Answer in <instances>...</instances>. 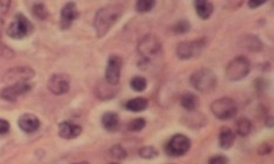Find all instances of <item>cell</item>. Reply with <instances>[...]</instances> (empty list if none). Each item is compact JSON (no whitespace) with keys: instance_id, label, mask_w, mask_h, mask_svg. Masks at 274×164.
<instances>
[{"instance_id":"obj_18","label":"cell","mask_w":274,"mask_h":164,"mask_svg":"<svg viewBox=\"0 0 274 164\" xmlns=\"http://www.w3.org/2000/svg\"><path fill=\"white\" fill-rule=\"evenodd\" d=\"M118 93V89H115V86L109 85L105 81H101L96 87V95L100 98V100H111Z\"/></svg>"},{"instance_id":"obj_19","label":"cell","mask_w":274,"mask_h":164,"mask_svg":"<svg viewBox=\"0 0 274 164\" xmlns=\"http://www.w3.org/2000/svg\"><path fill=\"white\" fill-rule=\"evenodd\" d=\"M101 125L107 131H115L119 129L120 118L114 112H106L101 118Z\"/></svg>"},{"instance_id":"obj_16","label":"cell","mask_w":274,"mask_h":164,"mask_svg":"<svg viewBox=\"0 0 274 164\" xmlns=\"http://www.w3.org/2000/svg\"><path fill=\"white\" fill-rule=\"evenodd\" d=\"M237 135L229 127H221L220 131H219V147L224 150H228L233 147L236 142Z\"/></svg>"},{"instance_id":"obj_21","label":"cell","mask_w":274,"mask_h":164,"mask_svg":"<svg viewBox=\"0 0 274 164\" xmlns=\"http://www.w3.org/2000/svg\"><path fill=\"white\" fill-rule=\"evenodd\" d=\"M241 45L244 46V48H246L251 52H260L264 48V45H262L261 40L258 38L257 35L253 34H247L243 38V41H241Z\"/></svg>"},{"instance_id":"obj_28","label":"cell","mask_w":274,"mask_h":164,"mask_svg":"<svg viewBox=\"0 0 274 164\" xmlns=\"http://www.w3.org/2000/svg\"><path fill=\"white\" fill-rule=\"evenodd\" d=\"M154 0H139L136 3V11L138 13H148L154 9Z\"/></svg>"},{"instance_id":"obj_38","label":"cell","mask_w":274,"mask_h":164,"mask_svg":"<svg viewBox=\"0 0 274 164\" xmlns=\"http://www.w3.org/2000/svg\"><path fill=\"white\" fill-rule=\"evenodd\" d=\"M3 26H4V21L2 18H0V35H2V31H3Z\"/></svg>"},{"instance_id":"obj_10","label":"cell","mask_w":274,"mask_h":164,"mask_svg":"<svg viewBox=\"0 0 274 164\" xmlns=\"http://www.w3.org/2000/svg\"><path fill=\"white\" fill-rule=\"evenodd\" d=\"M124 66V60L119 56H111L107 60L105 69V81L112 86H116L120 81L122 69Z\"/></svg>"},{"instance_id":"obj_33","label":"cell","mask_w":274,"mask_h":164,"mask_svg":"<svg viewBox=\"0 0 274 164\" xmlns=\"http://www.w3.org/2000/svg\"><path fill=\"white\" fill-rule=\"evenodd\" d=\"M272 152V145L268 143V142H265V143H261L258 148V154L260 156H266Z\"/></svg>"},{"instance_id":"obj_5","label":"cell","mask_w":274,"mask_h":164,"mask_svg":"<svg viewBox=\"0 0 274 164\" xmlns=\"http://www.w3.org/2000/svg\"><path fill=\"white\" fill-rule=\"evenodd\" d=\"M250 60L245 56H239L236 57L232 61H229L227 67H226V78L232 82L241 81L250 74Z\"/></svg>"},{"instance_id":"obj_34","label":"cell","mask_w":274,"mask_h":164,"mask_svg":"<svg viewBox=\"0 0 274 164\" xmlns=\"http://www.w3.org/2000/svg\"><path fill=\"white\" fill-rule=\"evenodd\" d=\"M10 123L6 120L0 119V135H6L10 131Z\"/></svg>"},{"instance_id":"obj_7","label":"cell","mask_w":274,"mask_h":164,"mask_svg":"<svg viewBox=\"0 0 274 164\" xmlns=\"http://www.w3.org/2000/svg\"><path fill=\"white\" fill-rule=\"evenodd\" d=\"M192 147V142L184 134H175L165 145V152L171 157H181L187 154Z\"/></svg>"},{"instance_id":"obj_20","label":"cell","mask_w":274,"mask_h":164,"mask_svg":"<svg viewBox=\"0 0 274 164\" xmlns=\"http://www.w3.org/2000/svg\"><path fill=\"white\" fill-rule=\"evenodd\" d=\"M199 97L191 92L182 94L180 96V105L186 112H195L199 107Z\"/></svg>"},{"instance_id":"obj_13","label":"cell","mask_w":274,"mask_h":164,"mask_svg":"<svg viewBox=\"0 0 274 164\" xmlns=\"http://www.w3.org/2000/svg\"><path fill=\"white\" fill-rule=\"evenodd\" d=\"M79 12L76 9L75 3L68 2L65 4V6L60 11V28L61 30H67L71 27L73 21L78 19Z\"/></svg>"},{"instance_id":"obj_1","label":"cell","mask_w":274,"mask_h":164,"mask_svg":"<svg viewBox=\"0 0 274 164\" xmlns=\"http://www.w3.org/2000/svg\"><path fill=\"white\" fill-rule=\"evenodd\" d=\"M137 50L139 57H140V61H139L138 66L141 69H147L148 66L152 64V61L163 52V43L158 36L147 34L142 36L138 41Z\"/></svg>"},{"instance_id":"obj_17","label":"cell","mask_w":274,"mask_h":164,"mask_svg":"<svg viewBox=\"0 0 274 164\" xmlns=\"http://www.w3.org/2000/svg\"><path fill=\"white\" fill-rule=\"evenodd\" d=\"M194 9L200 19L208 20L212 17L214 12V5L213 3L207 2V0H195L194 2Z\"/></svg>"},{"instance_id":"obj_27","label":"cell","mask_w":274,"mask_h":164,"mask_svg":"<svg viewBox=\"0 0 274 164\" xmlns=\"http://www.w3.org/2000/svg\"><path fill=\"white\" fill-rule=\"evenodd\" d=\"M139 156L145 159H154L159 156V151L153 145H145L139 149Z\"/></svg>"},{"instance_id":"obj_14","label":"cell","mask_w":274,"mask_h":164,"mask_svg":"<svg viewBox=\"0 0 274 164\" xmlns=\"http://www.w3.org/2000/svg\"><path fill=\"white\" fill-rule=\"evenodd\" d=\"M82 131V127L72 121H63L58 127V134L64 140H73V138L79 137Z\"/></svg>"},{"instance_id":"obj_3","label":"cell","mask_w":274,"mask_h":164,"mask_svg":"<svg viewBox=\"0 0 274 164\" xmlns=\"http://www.w3.org/2000/svg\"><path fill=\"white\" fill-rule=\"evenodd\" d=\"M189 83L200 93H211L218 85V78L210 68H199L189 76Z\"/></svg>"},{"instance_id":"obj_4","label":"cell","mask_w":274,"mask_h":164,"mask_svg":"<svg viewBox=\"0 0 274 164\" xmlns=\"http://www.w3.org/2000/svg\"><path fill=\"white\" fill-rule=\"evenodd\" d=\"M211 112L220 121H228L238 114V104L231 97H220L212 102Z\"/></svg>"},{"instance_id":"obj_32","label":"cell","mask_w":274,"mask_h":164,"mask_svg":"<svg viewBox=\"0 0 274 164\" xmlns=\"http://www.w3.org/2000/svg\"><path fill=\"white\" fill-rule=\"evenodd\" d=\"M208 164H228V158L225 155H214L210 158Z\"/></svg>"},{"instance_id":"obj_22","label":"cell","mask_w":274,"mask_h":164,"mask_svg":"<svg viewBox=\"0 0 274 164\" xmlns=\"http://www.w3.org/2000/svg\"><path fill=\"white\" fill-rule=\"evenodd\" d=\"M148 107V101L145 97H133L125 103L126 111L132 112V113H140L144 112Z\"/></svg>"},{"instance_id":"obj_24","label":"cell","mask_w":274,"mask_h":164,"mask_svg":"<svg viewBox=\"0 0 274 164\" xmlns=\"http://www.w3.org/2000/svg\"><path fill=\"white\" fill-rule=\"evenodd\" d=\"M200 120H206L205 116L203 114H200V113L195 112H188L187 118L184 119V123L186 126L191 127V128H203L204 126L206 125V123L200 122Z\"/></svg>"},{"instance_id":"obj_39","label":"cell","mask_w":274,"mask_h":164,"mask_svg":"<svg viewBox=\"0 0 274 164\" xmlns=\"http://www.w3.org/2000/svg\"><path fill=\"white\" fill-rule=\"evenodd\" d=\"M73 164H90L89 162H79V163H73Z\"/></svg>"},{"instance_id":"obj_30","label":"cell","mask_w":274,"mask_h":164,"mask_svg":"<svg viewBox=\"0 0 274 164\" xmlns=\"http://www.w3.org/2000/svg\"><path fill=\"white\" fill-rule=\"evenodd\" d=\"M146 120L144 118H137L133 119L132 121H130L129 123V130L132 131V133H139V131H141L142 129H145L146 127Z\"/></svg>"},{"instance_id":"obj_26","label":"cell","mask_w":274,"mask_h":164,"mask_svg":"<svg viewBox=\"0 0 274 164\" xmlns=\"http://www.w3.org/2000/svg\"><path fill=\"white\" fill-rule=\"evenodd\" d=\"M130 86L134 92L141 93L147 88V80H146L145 78H142V76H134V78L131 79Z\"/></svg>"},{"instance_id":"obj_25","label":"cell","mask_w":274,"mask_h":164,"mask_svg":"<svg viewBox=\"0 0 274 164\" xmlns=\"http://www.w3.org/2000/svg\"><path fill=\"white\" fill-rule=\"evenodd\" d=\"M32 14L35 19L38 20H46L47 18L50 17V12L49 10L46 9L45 4L44 3H35L33 6H32Z\"/></svg>"},{"instance_id":"obj_31","label":"cell","mask_w":274,"mask_h":164,"mask_svg":"<svg viewBox=\"0 0 274 164\" xmlns=\"http://www.w3.org/2000/svg\"><path fill=\"white\" fill-rule=\"evenodd\" d=\"M109 154H111L112 157H114L116 159H125L127 157V152L125 149H124L123 145L120 144H115L113 145L109 150Z\"/></svg>"},{"instance_id":"obj_2","label":"cell","mask_w":274,"mask_h":164,"mask_svg":"<svg viewBox=\"0 0 274 164\" xmlns=\"http://www.w3.org/2000/svg\"><path fill=\"white\" fill-rule=\"evenodd\" d=\"M123 14V10L118 6H106L98 10L94 17L93 26L98 38H104L112 27L118 23Z\"/></svg>"},{"instance_id":"obj_37","label":"cell","mask_w":274,"mask_h":164,"mask_svg":"<svg viewBox=\"0 0 274 164\" xmlns=\"http://www.w3.org/2000/svg\"><path fill=\"white\" fill-rule=\"evenodd\" d=\"M265 125H266V127H267V128H272V127H273L274 121H273V118L271 115L266 116V118H265Z\"/></svg>"},{"instance_id":"obj_6","label":"cell","mask_w":274,"mask_h":164,"mask_svg":"<svg viewBox=\"0 0 274 164\" xmlns=\"http://www.w3.org/2000/svg\"><path fill=\"white\" fill-rule=\"evenodd\" d=\"M33 30V25L31 21L23 13H17L7 28V35L14 40H21L31 35Z\"/></svg>"},{"instance_id":"obj_23","label":"cell","mask_w":274,"mask_h":164,"mask_svg":"<svg viewBox=\"0 0 274 164\" xmlns=\"http://www.w3.org/2000/svg\"><path fill=\"white\" fill-rule=\"evenodd\" d=\"M252 128H253V125H252L251 120L243 116L236 122V135H239L241 137L248 136L251 134Z\"/></svg>"},{"instance_id":"obj_12","label":"cell","mask_w":274,"mask_h":164,"mask_svg":"<svg viewBox=\"0 0 274 164\" xmlns=\"http://www.w3.org/2000/svg\"><path fill=\"white\" fill-rule=\"evenodd\" d=\"M31 89H32V85H30V82L11 85L2 89V92H0V97L4 98L5 101L14 102V101H17L18 97L21 95H25V94L30 92Z\"/></svg>"},{"instance_id":"obj_35","label":"cell","mask_w":274,"mask_h":164,"mask_svg":"<svg viewBox=\"0 0 274 164\" xmlns=\"http://www.w3.org/2000/svg\"><path fill=\"white\" fill-rule=\"evenodd\" d=\"M11 7V2H7V0H0V13L5 14L7 13V11L10 10Z\"/></svg>"},{"instance_id":"obj_9","label":"cell","mask_w":274,"mask_h":164,"mask_svg":"<svg viewBox=\"0 0 274 164\" xmlns=\"http://www.w3.org/2000/svg\"><path fill=\"white\" fill-rule=\"evenodd\" d=\"M35 73L31 67L21 66V67L11 68L4 75V82L7 83V86L17 85V83H26L30 82V80L34 78Z\"/></svg>"},{"instance_id":"obj_40","label":"cell","mask_w":274,"mask_h":164,"mask_svg":"<svg viewBox=\"0 0 274 164\" xmlns=\"http://www.w3.org/2000/svg\"><path fill=\"white\" fill-rule=\"evenodd\" d=\"M109 164H119V163H109Z\"/></svg>"},{"instance_id":"obj_29","label":"cell","mask_w":274,"mask_h":164,"mask_svg":"<svg viewBox=\"0 0 274 164\" xmlns=\"http://www.w3.org/2000/svg\"><path fill=\"white\" fill-rule=\"evenodd\" d=\"M191 30V24L187 20H179L175 23L173 26L171 27V31L174 33V34H185Z\"/></svg>"},{"instance_id":"obj_11","label":"cell","mask_w":274,"mask_h":164,"mask_svg":"<svg viewBox=\"0 0 274 164\" xmlns=\"http://www.w3.org/2000/svg\"><path fill=\"white\" fill-rule=\"evenodd\" d=\"M71 80L66 74H53L49 80L47 87L53 95H64L68 93Z\"/></svg>"},{"instance_id":"obj_15","label":"cell","mask_w":274,"mask_h":164,"mask_svg":"<svg viewBox=\"0 0 274 164\" xmlns=\"http://www.w3.org/2000/svg\"><path fill=\"white\" fill-rule=\"evenodd\" d=\"M19 128L26 134H33L40 128V120L34 114H23L18 120Z\"/></svg>"},{"instance_id":"obj_36","label":"cell","mask_w":274,"mask_h":164,"mask_svg":"<svg viewBox=\"0 0 274 164\" xmlns=\"http://www.w3.org/2000/svg\"><path fill=\"white\" fill-rule=\"evenodd\" d=\"M266 3V0H260V2H255V0H250V2L247 3V5L250 9L254 10V9H258V7H260L261 5H264V4Z\"/></svg>"},{"instance_id":"obj_8","label":"cell","mask_w":274,"mask_h":164,"mask_svg":"<svg viewBox=\"0 0 274 164\" xmlns=\"http://www.w3.org/2000/svg\"><path fill=\"white\" fill-rule=\"evenodd\" d=\"M206 46V39L200 38L193 41H181L177 45L175 48V54H177L178 59L180 60H189L192 58L200 56L203 49Z\"/></svg>"}]
</instances>
